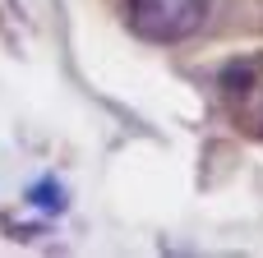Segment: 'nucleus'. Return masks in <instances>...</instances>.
<instances>
[{
    "instance_id": "f03ea898",
    "label": "nucleus",
    "mask_w": 263,
    "mask_h": 258,
    "mask_svg": "<svg viewBox=\"0 0 263 258\" xmlns=\"http://www.w3.org/2000/svg\"><path fill=\"white\" fill-rule=\"evenodd\" d=\"M28 199H32V203H37L42 212H65V185H55L51 175H46V180H37Z\"/></svg>"
},
{
    "instance_id": "f257e3e1",
    "label": "nucleus",
    "mask_w": 263,
    "mask_h": 258,
    "mask_svg": "<svg viewBox=\"0 0 263 258\" xmlns=\"http://www.w3.org/2000/svg\"><path fill=\"white\" fill-rule=\"evenodd\" d=\"M125 14L143 42H185L203 28L208 0H125Z\"/></svg>"
}]
</instances>
